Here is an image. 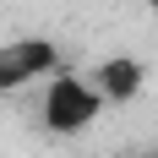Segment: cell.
Listing matches in <instances>:
<instances>
[{"label":"cell","instance_id":"3","mask_svg":"<svg viewBox=\"0 0 158 158\" xmlns=\"http://www.w3.org/2000/svg\"><path fill=\"white\" fill-rule=\"evenodd\" d=\"M93 93L104 98V109H114V104H131V98L142 93V82H147V65L136 60V55H109V60H98L93 65Z\"/></svg>","mask_w":158,"mask_h":158},{"label":"cell","instance_id":"5","mask_svg":"<svg viewBox=\"0 0 158 158\" xmlns=\"http://www.w3.org/2000/svg\"><path fill=\"white\" fill-rule=\"evenodd\" d=\"M147 158H158V147H153V153H147Z\"/></svg>","mask_w":158,"mask_h":158},{"label":"cell","instance_id":"4","mask_svg":"<svg viewBox=\"0 0 158 158\" xmlns=\"http://www.w3.org/2000/svg\"><path fill=\"white\" fill-rule=\"evenodd\" d=\"M147 11H158V0H147Z\"/></svg>","mask_w":158,"mask_h":158},{"label":"cell","instance_id":"1","mask_svg":"<svg viewBox=\"0 0 158 158\" xmlns=\"http://www.w3.org/2000/svg\"><path fill=\"white\" fill-rule=\"evenodd\" d=\"M98 114H104V98L93 93V82L82 77V71H55L44 82V98H38V126L49 136H82V131L93 126Z\"/></svg>","mask_w":158,"mask_h":158},{"label":"cell","instance_id":"2","mask_svg":"<svg viewBox=\"0 0 158 158\" xmlns=\"http://www.w3.org/2000/svg\"><path fill=\"white\" fill-rule=\"evenodd\" d=\"M55 71H65V60H60V44L44 33H22V38L0 44V98L22 93L33 82H49Z\"/></svg>","mask_w":158,"mask_h":158}]
</instances>
